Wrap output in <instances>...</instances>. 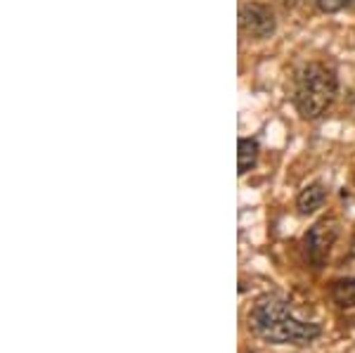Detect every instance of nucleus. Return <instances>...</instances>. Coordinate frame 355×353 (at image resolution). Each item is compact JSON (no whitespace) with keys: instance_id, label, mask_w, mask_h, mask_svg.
<instances>
[{"instance_id":"1","label":"nucleus","mask_w":355,"mask_h":353,"mask_svg":"<svg viewBox=\"0 0 355 353\" xmlns=\"http://www.w3.org/2000/svg\"><path fill=\"white\" fill-rule=\"evenodd\" d=\"M249 325L261 339L270 344H294L306 346L322 334V327L315 322H303L294 318L289 304L282 299H261L249 316Z\"/></svg>"},{"instance_id":"2","label":"nucleus","mask_w":355,"mask_h":353,"mask_svg":"<svg viewBox=\"0 0 355 353\" xmlns=\"http://www.w3.org/2000/svg\"><path fill=\"white\" fill-rule=\"evenodd\" d=\"M339 95V76L324 62H311L299 71L294 107L303 119H320Z\"/></svg>"},{"instance_id":"3","label":"nucleus","mask_w":355,"mask_h":353,"mask_svg":"<svg viewBox=\"0 0 355 353\" xmlns=\"http://www.w3.org/2000/svg\"><path fill=\"white\" fill-rule=\"evenodd\" d=\"M336 237H339V223H336L334 218L318 221V223L306 232V237H303V247H306L308 261H311L318 270L327 264Z\"/></svg>"},{"instance_id":"4","label":"nucleus","mask_w":355,"mask_h":353,"mask_svg":"<svg viewBox=\"0 0 355 353\" xmlns=\"http://www.w3.org/2000/svg\"><path fill=\"white\" fill-rule=\"evenodd\" d=\"M239 26L254 38H270L277 28L275 12L263 3H244L239 8Z\"/></svg>"},{"instance_id":"5","label":"nucleus","mask_w":355,"mask_h":353,"mask_svg":"<svg viewBox=\"0 0 355 353\" xmlns=\"http://www.w3.org/2000/svg\"><path fill=\"white\" fill-rule=\"evenodd\" d=\"M327 202V190H324L322 183H313L308 187H303L301 195L296 197V209H299L301 216H311L318 209H322V204Z\"/></svg>"},{"instance_id":"6","label":"nucleus","mask_w":355,"mask_h":353,"mask_svg":"<svg viewBox=\"0 0 355 353\" xmlns=\"http://www.w3.org/2000/svg\"><path fill=\"white\" fill-rule=\"evenodd\" d=\"M259 152H261V147L254 138H239L237 142V173L239 175L249 173V171L256 166Z\"/></svg>"},{"instance_id":"7","label":"nucleus","mask_w":355,"mask_h":353,"mask_svg":"<svg viewBox=\"0 0 355 353\" xmlns=\"http://www.w3.org/2000/svg\"><path fill=\"white\" fill-rule=\"evenodd\" d=\"M329 297L339 309H355V277H341L331 282Z\"/></svg>"},{"instance_id":"8","label":"nucleus","mask_w":355,"mask_h":353,"mask_svg":"<svg viewBox=\"0 0 355 353\" xmlns=\"http://www.w3.org/2000/svg\"><path fill=\"white\" fill-rule=\"evenodd\" d=\"M355 0H318V8L320 12L324 15H334V12H341L343 8H351Z\"/></svg>"},{"instance_id":"9","label":"nucleus","mask_w":355,"mask_h":353,"mask_svg":"<svg viewBox=\"0 0 355 353\" xmlns=\"http://www.w3.org/2000/svg\"><path fill=\"white\" fill-rule=\"evenodd\" d=\"M348 100H351L353 105H355V83L351 85V90H348Z\"/></svg>"},{"instance_id":"10","label":"nucleus","mask_w":355,"mask_h":353,"mask_svg":"<svg viewBox=\"0 0 355 353\" xmlns=\"http://www.w3.org/2000/svg\"><path fill=\"white\" fill-rule=\"evenodd\" d=\"M351 254L355 256V230H353V237H351Z\"/></svg>"},{"instance_id":"11","label":"nucleus","mask_w":355,"mask_h":353,"mask_svg":"<svg viewBox=\"0 0 355 353\" xmlns=\"http://www.w3.org/2000/svg\"><path fill=\"white\" fill-rule=\"evenodd\" d=\"M284 3H287V0H284Z\"/></svg>"}]
</instances>
